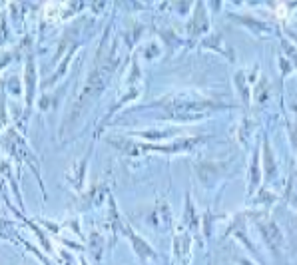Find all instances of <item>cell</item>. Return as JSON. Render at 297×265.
Masks as SVG:
<instances>
[{
	"mask_svg": "<svg viewBox=\"0 0 297 265\" xmlns=\"http://www.w3.org/2000/svg\"><path fill=\"white\" fill-rule=\"evenodd\" d=\"M259 228H262V232H264V235H265V241L271 245V249L277 251V248H280L281 241H283L277 225H275V223H265V225H259Z\"/></svg>",
	"mask_w": 297,
	"mask_h": 265,
	"instance_id": "cell-1",
	"label": "cell"
}]
</instances>
